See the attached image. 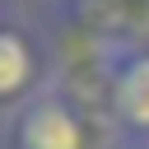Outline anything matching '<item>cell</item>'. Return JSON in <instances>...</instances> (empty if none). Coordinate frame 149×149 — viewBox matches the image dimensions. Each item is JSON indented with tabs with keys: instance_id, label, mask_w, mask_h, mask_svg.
I'll return each mask as SVG.
<instances>
[{
	"instance_id": "cell-1",
	"label": "cell",
	"mask_w": 149,
	"mask_h": 149,
	"mask_svg": "<svg viewBox=\"0 0 149 149\" xmlns=\"http://www.w3.org/2000/svg\"><path fill=\"white\" fill-rule=\"evenodd\" d=\"M107 126L61 79H47L0 121V149H102Z\"/></svg>"
},
{
	"instance_id": "cell-2",
	"label": "cell",
	"mask_w": 149,
	"mask_h": 149,
	"mask_svg": "<svg viewBox=\"0 0 149 149\" xmlns=\"http://www.w3.org/2000/svg\"><path fill=\"white\" fill-rule=\"evenodd\" d=\"M102 126L112 140L149 149V42H107Z\"/></svg>"
},
{
	"instance_id": "cell-3",
	"label": "cell",
	"mask_w": 149,
	"mask_h": 149,
	"mask_svg": "<svg viewBox=\"0 0 149 149\" xmlns=\"http://www.w3.org/2000/svg\"><path fill=\"white\" fill-rule=\"evenodd\" d=\"M47 79H56L51 47L37 33H28L23 23H5L0 28V112H14Z\"/></svg>"
},
{
	"instance_id": "cell-4",
	"label": "cell",
	"mask_w": 149,
	"mask_h": 149,
	"mask_svg": "<svg viewBox=\"0 0 149 149\" xmlns=\"http://www.w3.org/2000/svg\"><path fill=\"white\" fill-rule=\"evenodd\" d=\"M5 23H14V9H9V0H0V28Z\"/></svg>"
},
{
	"instance_id": "cell-5",
	"label": "cell",
	"mask_w": 149,
	"mask_h": 149,
	"mask_svg": "<svg viewBox=\"0 0 149 149\" xmlns=\"http://www.w3.org/2000/svg\"><path fill=\"white\" fill-rule=\"evenodd\" d=\"M102 149H140V144H126V140H112V135H107V140H102Z\"/></svg>"
}]
</instances>
